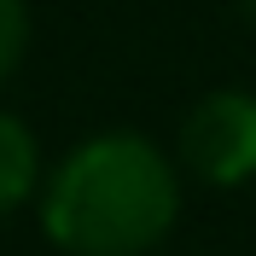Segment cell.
Listing matches in <instances>:
<instances>
[{"label": "cell", "mask_w": 256, "mask_h": 256, "mask_svg": "<svg viewBox=\"0 0 256 256\" xmlns=\"http://www.w3.org/2000/svg\"><path fill=\"white\" fill-rule=\"evenodd\" d=\"M180 216V169L158 140L105 128L41 180V233L64 256H146Z\"/></svg>", "instance_id": "obj_1"}, {"label": "cell", "mask_w": 256, "mask_h": 256, "mask_svg": "<svg viewBox=\"0 0 256 256\" xmlns=\"http://www.w3.org/2000/svg\"><path fill=\"white\" fill-rule=\"evenodd\" d=\"M41 180H47V169H41V140H35V128L18 111L0 105V222L18 216L30 198H41Z\"/></svg>", "instance_id": "obj_3"}, {"label": "cell", "mask_w": 256, "mask_h": 256, "mask_svg": "<svg viewBox=\"0 0 256 256\" xmlns=\"http://www.w3.org/2000/svg\"><path fill=\"white\" fill-rule=\"evenodd\" d=\"M239 12L250 18V30H256V0H239Z\"/></svg>", "instance_id": "obj_5"}, {"label": "cell", "mask_w": 256, "mask_h": 256, "mask_svg": "<svg viewBox=\"0 0 256 256\" xmlns=\"http://www.w3.org/2000/svg\"><path fill=\"white\" fill-rule=\"evenodd\" d=\"M30 52V0H0V88L18 76Z\"/></svg>", "instance_id": "obj_4"}, {"label": "cell", "mask_w": 256, "mask_h": 256, "mask_svg": "<svg viewBox=\"0 0 256 256\" xmlns=\"http://www.w3.org/2000/svg\"><path fill=\"white\" fill-rule=\"evenodd\" d=\"M175 158L204 186H250L256 180V94L216 88L180 116Z\"/></svg>", "instance_id": "obj_2"}]
</instances>
